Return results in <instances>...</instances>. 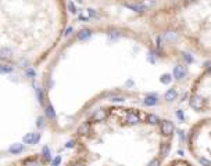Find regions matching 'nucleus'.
<instances>
[{"instance_id":"1","label":"nucleus","mask_w":211,"mask_h":166,"mask_svg":"<svg viewBox=\"0 0 211 166\" xmlns=\"http://www.w3.org/2000/svg\"><path fill=\"white\" fill-rule=\"evenodd\" d=\"M175 126L140 108L106 105L82 122L61 166H164Z\"/></svg>"},{"instance_id":"2","label":"nucleus","mask_w":211,"mask_h":166,"mask_svg":"<svg viewBox=\"0 0 211 166\" xmlns=\"http://www.w3.org/2000/svg\"><path fill=\"white\" fill-rule=\"evenodd\" d=\"M189 107L199 114L211 112V65L193 83ZM188 149L200 166H211V116L200 119L189 129Z\"/></svg>"},{"instance_id":"3","label":"nucleus","mask_w":211,"mask_h":166,"mask_svg":"<svg viewBox=\"0 0 211 166\" xmlns=\"http://www.w3.org/2000/svg\"><path fill=\"white\" fill-rule=\"evenodd\" d=\"M4 166H50V157L47 154H29Z\"/></svg>"},{"instance_id":"4","label":"nucleus","mask_w":211,"mask_h":166,"mask_svg":"<svg viewBox=\"0 0 211 166\" xmlns=\"http://www.w3.org/2000/svg\"><path fill=\"white\" fill-rule=\"evenodd\" d=\"M164 166H197V165H194V163L186 161V159H172L171 162L165 163Z\"/></svg>"}]
</instances>
